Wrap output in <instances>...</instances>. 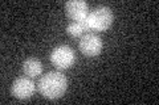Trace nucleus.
<instances>
[{
	"instance_id": "obj_4",
	"label": "nucleus",
	"mask_w": 159,
	"mask_h": 105,
	"mask_svg": "<svg viewBox=\"0 0 159 105\" xmlns=\"http://www.w3.org/2000/svg\"><path fill=\"white\" fill-rule=\"evenodd\" d=\"M80 50L86 57H96L102 50V41L98 36L93 33H88L82 36L80 41Z\"/></svg>"
},
{
	"instance_id": "obj_5",
	"label": "nucleus",
	"mask_w": 159,
	"mask_h": 105,
	"mask_svg": "<svg viewBox=\"0 0 159 105\" xmlns=\"http://www.w3.org/2000/svg\"><path fill=\"white\" fill-rule=\"evenodd\" d=\"M36 86L28 78H17L12 84V95L20 100L29 99L34 93Z\"/></svg>"
},
{
	"instance_id": "obj_8",
	"label": "nucleus",
	"mask_w": 159,
	"mask_h": 105,
	"mask_svg": "<svg viewBox=\"0 0 159 105\" xmlns=\"http://www.w3.org/2000/svg\"><path fill=\"white\" fill-rule=\"evenodd\" d=\"M66 32H68V34H70L72 37H80V36H82V33L85 30H84V28L80 25V22L74 21V22L68 25Z\"/></svg>"
},
{
	"instance_id": "obj_7",
	"label": "nucleus",
	"mask_w": 159,
	"mask_h": 105,
	"mask_svg": "<svg viewBox=\"0 0 159 105\" xmlns=\"http://www.w3.org/2000/svg\"><path fill=\"white\" fill-rule=\"evenodd\" d=\"M23 70H24V74L29 78H36L37 75L41 74L43 71V66H41V62L36 58H29L27 59L23 64Z\"/></svg>"
},
{
	"instance_id": "obj_2",
	"label": "nucleus",
	"mask_w": 159,
	"mask_h": 105,
	"mask_svg": "<svg viewBox=\"0 0 159 105\" xmlns=\"http://www.w3.org/2000/svg\"><path fill=\"white\" fill-rule=\"evenodd\" d=\"M113 12L107 7H98L88 14V20L93 30H106L113 22Z\"/></svg>"
},
{
	"instance_id": "obj_6",
	"label": "nucleus",
	"mask_w": 159,
	"mask_h": 105,
	"mask_svg": "<svg viewBox=\"0 0 159 105\" xmlns=\"http://www.w3.org/2000/svg\"><path fill=\"white\" fill-rule=\"evenodd\" d=\"M65 11L68 17H70L74 21H80L89 14V7L82 0H70L65 4Z\"/></svg>"
},
{
	"instance_id": "obj_1",
	"label": "nucleus",
	"mask_w": 159,
	"mask_h": 105,
	"mask_svg": "<svg viewBox=\"0 0 159 105\" xmlns=\"http://www.w3.org/2000/svg\"><path fill=\"white\" fill-rule=\"evenodd\" d=\"M39 91L47 99H58L61 97L66 91L68 80L65 75L58 71H51L45 74L39 80Z\"/></svg>"
},
{
	"instance_id": "obj_9",
	"label": "nucleus",
	"mask_w": 159,
	"mask_h": 105,
	"mask_svg": "<svg viewBox=\"0 0 159 105\" xmlns=\"http://www.w3.org/2000/svg\"><path fill=\"white\" fill-rule=\"evenodd\" d=\"M77 22H80V25H81V26L84 28V30H85V32L92 30V28H90V24H89V20H88V16H86L85 18L80 20V21H77Z\"/></svg>"
},
{
	"instance_id": "obj_3",
	"label": "nucleus",
	"mask_w": 159,
	"mask_h": 105,
	"mask_svg": "<svg viewBox=\"0 0 159 105\" xmlns=\"http://www.w3.org/2000/svg\"><path fill=\"white\" fill-rule=\"evenodd\" d=\"M74 61H76V54H74L73 49L66 45L56 47L51 54V62L57 68L61 70L69 68L74 63Z\"/></svg>"
}]
</instances>
